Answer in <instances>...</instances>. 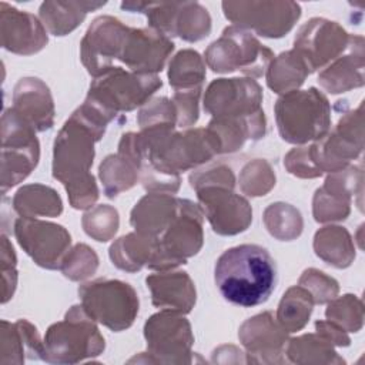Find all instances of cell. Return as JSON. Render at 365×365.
Masks as SVG:
<instances>
[{
    "instance_id": "cell-19",
    "label": "cell",
    "mask_w": 365,
    "mask_h": 365,
    "mask_svg": "<svg viewBox=\"0 0 365 365\" xmlns=\"http://www.w3.org/2000/svg\"><path fill=\"white\" fill-rule=\"evenodd\" d=\"M173 50V40L158 30L130 27L118 61L137 74H158Z\"/></svg>"
},
{
    "instance_id": "cell-4",
    "label": "cell",
    "mask_w": 365,
    "mask_h": 365,
    "mask_svg": "<svg viewBox=\"0 0 365 365\" xmlns=\"http://www.w3.org/2000/svg\"><path fill=\"white\" fill-rule=\"evenodd\" d=\"M43 341V361L50 364H77L100 355L106 348L96 321L81 304L73 305L63 321L50 325Z\"/></svg>"
},
{
    "instance_id": "cell-1",
    "label": "cell",
    "mask_w": 365,
    "mask_h": 365,
    "mask_svg": "<svg viewBox=\"0 0 365 365\" xmlns=\"http://www.w3.org/2000/svg\"><path fill=\"white\" fill-rule=\"evenodd\" d=\"M215 285L230 304L251 308L268 301L277 285V265L271 254L257 244L225 250L214 267Z\"/></svg>"
},
{
    "instance_id": "cell-2",
    "label": "cell",
    "mask_w": 365,
    "mask_h": 365,
    "mask_svg": "<svg viewBox=\"0 0 365 365\" xmlns=\"http://www.w3.org/2000/svg\"><path fill=\"white\" fill-rule=\"evenodd\" d=\"M101 137L71 114L60 128L53 145V177L58 180L76 210H90L98 198L94 175V144Z\"/></svg>"
},
{
    "instance_id": "cell-29",
    "label": "cell",
    "mask_w": 365,
    "mask_h": 365,
    "mask_svg": "<svg viewBox=\"0 0 365 365\" xmlns=\"http://www.w3.org/2000/svg\"><path fill=\"white\" fill-rule=\"evenodd\" d=\"M157 250V238L130 232L115 240L108 251L113 264L127 272L140 271L147 267Z\"/></svg>"
},
{
    "instance_id": "cell-33",
    "label": "cell",
    "mask_w": 365,
    "mask_h": 365,
    "mask_svg": "<svg viewBox=\"0 0 365 365\" xmlns=\"http://www.w3.org/2000/svg\"><path fill=\"white\" fill-rule=\"evenodd\" d=\"M314 305L312 295L304 287L294 285L284 292L275 319L288 334L301 331L308 324Z\"/></svg>"
},
{
    "instance_id": "cell-6",
    "label": "cell",
    "mask_w": 365,
    "mask_h": 365,
    "mask_svg": "<svg viewBox=\"0 0 365 365\" xmlns=\"http://www.w3.org/2000/svg\"><path fill=\"white\" fill-rule=\"evenodd\" d=\"M204 57L214 73L241 71L247 77L258 78L265 74L275 56L251 31L228 26L222 30L220 38L208 46Z\"/></svg>"
},
{
    "instance_id": "cell-31",
    "label": "cell",
    "mask_w": 365,
    "mask_h": 365,
    "mask_svg": "<svg viewBox=\"0 0 365 365\" xmlns=\"http://www.w3.org/2000/svg\"><path fill=\"white\" fill-rule=\"evenodd\" d=\"M13 210L24 218L58 217L63 201L56 190L43 184H29L17 190L13 197Z\"/></svg>"
},
{
    "instance_id": "cell-44",
    "label": "cell",
    "mask_w": 365,
    "mask_h": 365,
    "mask_svg": "<svg viewBox=\"0 0 365 365\" xmlns=\"http://www.w3.org/2000/svg\"><path fill=\"white\" fill-rule=\"evenodd\" d=\"M298 285L304 287L312 295L314 302L319 305L328 304L339 292L338 281L315 268L305 269L299 277Z\"/></svg>"
},
{
    "instance_id": "cell-45",
    "label": "cell",
    "mask_w": 365,
    "mask_h": 365,
    "mask_svg": "<svg viewBox=\"0 0 365 365\" xmlns=\"http://www.w3.org/2000/svg\"><path fill=\"white\" fill-rule=\"evenodd\" d=\"M188 180L191 188L195 191L204 187H225L230 190H234L235 187V175L232 170L225 164H217L204 170L194 171Z\"/></svg>"
},
{
    "instance_id": "cell-26",
    "label": "cell",
    "mask_w": 365,
    "mask_h": 365,
    "mask_svg": "<svg viewBox=\"0 0 365 365\" xmlns=\"http://www.w3.org/2000/svg\"><path fill=\"white\" fill-rule=\"evenodd\" d=\"M207 128L215 135L221 154L235 153L242 148L245 141H257L267 133L264 110L251 117L211 118Z\"/></svg>"
},
{
    "instance_id": "cell-23",
    "label": "cell",
    "mask_w": 365,
    "mask_h": 365,
    "mask_svg": "<svg viewBox=\"0 0 365 365\" xmlns=\"http://www.w3.org/2000/svg\"><path fill=\"white\" fill-rule=\"evenodd\" d=\"M145 284L157 308L188 314L195 305V285L185 271H158L148 275Z\"/></svg>"
},
{
    "instance_id": "cell-47",
    "label": "cell",
    "mask_w": 365,
    "mask_h": 365,
    "mask_svg": "<svg viewBox=\"0 0 365 365\" xmlns=\"http://www.w3.org/2000/svg\"><path fill=\"white\" fill-rule=\"evenodd\" d=\"M284 165L289 174L299 178H317L322 175L311 160L308 145H297L288 151L284 157Z\"/></svg>"
},
{
    "instance_id": "cell-14",
    "label": "cell",
    "mask_w": 365,
    "mask_h": 365,
    "mask_svg": "<svg viewBox=\"0 0 365 365\" xmlns=\"http://www.w3.org/2000/svg\"><path fill=\"white\" fill-rule=\"evenodd\" d=\"M349 37L336 21L312 17L298 29L294 50L302 57L309 73H314L339 57L346 50Z\"/></svg>"
},
{
    "instance_id": "cell-42",
    "label": "cell",
    "mask_w": 365,
    "mask_h": 365,
    "mask_svg": "<svg viewBox=\"0 0 365 365\" xmlns=\"http://www.w3.org/2000/svg\"><path fill=\"white\" fill-rule=\"evenodd\" d=\"M140 130L164 128L177 125V111L171 100L167 97H155L148 100L137 114Z\"/></svg>"
},
{
    "instance_id": "cell-30",
    "label": "cell",
    "mask_w": 365,
    "mask_h": 365,
    "mask_svg": "<svg viewBox=\"0 0 365 365\" xmlns=\"http://www.w3.org/2000/svg\"><path fill=\"white\" fill-rule=\"evenodd\" d=\"M314 251L327 264L346 268L355 259V244L346 228L327 225L314 235Z\"/></svg>"
},
{
    "instance_id": "cell-35",
    "label": "cell",
    "mask_w": 365,
    "mask_h": 365,
    "mask_svg": "<svg viewBox=\"0 0 365 365\" xmlns=\"http://www.w3.org/2000/svg\"><path fill=\"white\" fill-rule=\"evenodd\" d=\"M98 177L103 182L104 192L108 198L117 197L120 192L133 188L140 177V170L124 155L110 154L107 155L100 167Z\"/></svg>"
},
{
    "instance_id": "cell-28",
    "label": "cell",
    "mask_w": 365,
    "mask_h": 365,
    "mask_svg": "<svg viewBox=\"0 0 365 365\" xmlns=\"http://www.w3.org/2000/svg\"><path fill=\"white\" fill-rule=\"evenodd\" d=\"M24 354L33 359H43L44 341L40 338L37 328L27 319H19L14 324L1 321V362L24 361Z\"/></svg>"
},
{
    "instance_id": "cell-17",
    "label": "cell",
    "mask_w": 365,
    "mask_h": 365,
    "mask_svg": "<svg viewBox=\"0 0 365 365\" xmlns=\"http://www.w3.org/2000/svg\"><path fill=\"white\" fill-rule=\"evenodd\" d=\"M362 165H348L331 173L324 185L318 188L312 200V215L317 222L344 221L351 212V200L356 194L362 197Z\"/></svg>"
},
{
    "instance_id": "cell-40",
    "label": "cell",
    "mask_w": 365,
    "mask_h": 365,
    "mask_svg": "<svg viewBox=\"0 0 365 365\" xmlns=\"http://www.w3.org/2000/svg\"><path fill=\"white\" fill-rule=\"evenodd\" d=\"M238 184L245 195L261 197L275 185V173L268 161L255 158L244 165Z\"/></svg>"
},
{
    "instance_id": "cell-7",
    "label": "cell",
    "mask_w": 365,
    "mask_h": 365,
    "mask_svg": "<svg viewBox=\"0 0 365 365\" xmlns=\"http://www.w3.org/2000/svg\"><path fill=\"white\" fill-rule=\"evenodd\" d=\"M84 311L98 324L114 332L130 328L138 314L135 289L120 279L98 278L78 287Z\"/></svg>"
},
{
    "instance_id": "cell-38",
    "label": "cell",
    "mask_w": 365,
    "mask_h": 365,
    "mask_svg": "<svg viewBox=\"0 0 365 365\" xmlns=\"http://www.w3.org/2000/svg\"><path fill=\"white\" fill-rule=\"evenodd\" d=\"M211 31V17L208 10L197 1H182L177 16L174 36L184 41L194 43L205 38Z\"/></svg>"
},
{
    "instance_id": "cell-15",
    "label": "cell",
    "mask_w": 365,
    "mask_h": 365,
    "mask_svg": "<svg viewBox=\"0 0 365 365\" xmlns=\"http://www.w3.org/2000/svg\"><path fill=\"white\" fill-rule=\"evenodd\" d=\"M128 29L113 16H100L88 26L80 43V58L94 78L118 67L115 61L120 58Z\"/></svg>"
},
{
    "instance_id": "cell-49",
    "label": "cell",
    "mask_w": 365,
    "mask_h": 365,
    "mask_svg": "<svg viewBox=\"0 0 365 365\" xmlns=\"http://www.w3.org/2000/svg\"><path fill=\"white\" fill-rule=\"evenodd\" d=\"M1 278H3V298H1V302L6 304L13 297L16 285H17V271H16V268L1 269Z\"/></svg>"
},
{
    "instance_id": "cell-8",
    "label": "cell",
    "mask_w": 365,
    "mask_h": 365,
    "mask_svg": "<svg viewBox=\"0 0 365 365\" xmlns=\"http://www.w3.org/2000/svg\"><path fill=\"white\" fill-rule=\"evenodd\" d=\"M204 212L191 200L180 198V208L168 228L157 238V250L147 265L153 271L174 269L202 247Z\"/></svg>"
},
{
    "instance_id": "cell-41",
    "label": "cell",
    "mask_w": 365,
    "mask_h": 365,
    "mask_svg": "<svg viewBox=\"0 0 365 365\" xmlns=\"http://www.w3.org/2000/svg\"><path fill=\"white\" fill-rule=\"evenodd\" d=\"M86 234L96 241L106 242L114 237L118 230L120 218L114 207L101 204L90 208L81 220Z\"/></svg>"
},
{
    "instance_id": "cell-32",
    "label": "cell",
    "mask_w": 365,
    "mask_h": 365,
    "mask_svg": "<svg viewBox=\"0 0 365 365\" xmlns=\"http://www.w3.org/2000/svg\"><path fill=\"white\" fill-rule=\"evenodd\" d=\"M309 74L305 61L294 48L274 57L265 71L268 87L281 96L298 90Z\"/></svg>"
},
{
    "instance_id": "cell-11",
    "label": "cell",
    "mask_w": 365,
    "mask_h": 365,
    "mask_svg": "<svg viewBox=\"0 0 365 365\" xmlns=\"http://www.w3.org/2000/svg\"><path fill=\"white\" fill-rule=\"evenodd\" d=\"M308 148L312 163L322 174L341 171L358 160L364 150L362 103L345 113L334 130Z\"/></svg>"
},
{
    "instance_id": "cell-12",
    "label": "cell",
    "mask_w": 365,
    "mask_h": 365,
    "mask_svg": "<svg viewBox=\"0 0 365 365\" xmlns=\"http://www.w3.org/2000/svg\"><path fill=\"white\" fill-rule=\"evenodd\" d=\"M184 314L161 309L151 315L144 324V338L147 341V354L151 362L190 364L194 335Z\"/></svg>"
},
{
    "instance_id": "cell-18",
    "label": "cell",
    "mask_w": 365,
    "mask_h": 365,
    "mask_svg": "<svg viewBox=\"0 0 365 365\" xmlns=\"http://www.w3.org/2000/svg\"><path fill=\"white\" fill-rule=\"evenodd\" d=\"M200 207L214 232L237 235L244 232L252 221L250 202L225 187H204L197 190Z\"/></svg>"
},
{
    "instance_id": "cell-16",
    "label": "cell",
    "mask_w": 365,
    "mask_h": 365,
    "mask_svg": "<svg viewBox=\"0 0 365 365\" xmlns=\"http://www.w3.org/2000/svg\"><path fill=\"white\" fill-rule=\"evenodd\" d=\"M262 88L251 77L217 78L204 94V110L212 118L251 117L262 111Z\"/></svg>"
},
{
    "instance_id": "cell-21",
    "label": "cell",
    "mask_w": 365,
    "mask_h": 365,
    "mask_svg": "<svg viewBox=\"0 0 365 365\" xmlns=\"http://www.w3.org/2000/svg\"><path fill=\"white\" fill-rule=\"evenodd\" d=\"M0 34L3 48L20 56L36 54L48 43L40 19L6 1L0 3Z\"/></svg>"
},
{
    "instance_id": "cell-43",
    "label": "cell",
    "mask_w": 365,
    "mask_h": 365,
    "mask_svg": "<svg viewBox=\"0 0 365 365\" xmlns=\"http://www.w3.org/2000/svg\"><path fill=\"white\" fill-rule=\"evenodd\" d=\"M98 267V257L93 248L86 244L74 245L61 262V272L71 281H83L90 278Z\"/></svg>"
},
{
    "instance_id": "cell-24",
    "label": "cell",
    "mask_w": 365,
    "mask_h": 365,
    "mask_svg": "<svg viewBox=\"0 0 365 365\" xmlns=\"http://www.w3.org/2000/svg\"><path fill=\"white\" fill-rule=\"evenodd\" d=\"M11 107L36 131H46L54 125V101L50 88L40 78H20L13 90Z\"/></svg>"
},
{
    "instance_id": "cell-10",
    "label": "cell",
    "mask_w": 365,
    "mask_h": 365,
    "mask_svg": "<svg viewBox=\"0 0 365 365\" xmlns=\"http://www.w3.org/2000/svg\"><path fill=\"white\" fill-rule=\"evenodd\" d=\"M221 7L232 26L267 38L287 36L301 17V6L291 0L222 1Z\"/></svg>"
},
{
    "instance_id": "cell-5",
    "label": "cell",
    "mask_w": 365,
    "mask_h": 365,
    "mask_svg": "<svg viewBox=\"0 0 365 365\" xmlns=\"http://www.w3.org/2000/svg\"><path fill=\"white\" fill-rule=\"evenodd\" d=\"M161 86L157 74H137L118 66L91 81L86 101L113 121L120 113L143 107Z\"/></svg>"
},
{
    "instance_id": "cell-9",
    "label": "cell",
    "mask_w": 365,
    "mask_h": 365,
    "mask_svg": "<svg viewBox=\"0 0 365 365\" xmlns=\"http://www.w3.org/2000/svg\"><path fill=\"white\" fill-rule=\"evenodd\" d=\"M40 160V144L34 127L13 107L1 117V194L23 180L36 168Z\"/></svg>"
},
{
    "instance_id": "cell-39",
    "label": "cell",
    "mask_w": 365,
    "mask_h": 365,
    "mask_svg": "<svg viewBox=\"0 0 365 365\" xmlns=\"http://www.w3.org/2000/svg\"><path fill=\"white\" fill-rule=\"evenodd\" d=\"M325 317L345 332H358L364 325L362 301L354 294L335 297L328 302Z\"/></svg>"
},
{
    "instance_id": "cell-36",
    "label": "cell",
    "mask_w": 365,
    "mask_h": 365,
    "mask_svg": "<svg viewBox=\"0 0 365 365\" xmlns=\"http://www.w3.org/2000/svg\"><path fill=\"white\" fill-rule=\"evenodd\" d=\"M204 78L205 63L195 50H181L171 58L168 64V81L174 90L202 87Z\"/></svg>"
},
{
    "instance_id": "cell-3",
    "label": "cell",
    "mask_w": 365,
    "mask_h": 365,
    "mask_svg": "<svg viewBox=\"0 0 365 365\" xmlns=\"http://www.w3.org/2000/svg\"><path fill=\"white\" fill-rule=\"evenodd\" d=\"M274 111L278 133L289 144L305 145L318 141L331 130L329 101L315 87L282 94Z\"/></svg>"
},
{
    "instance_id": "cell-46",
    "label": "cell",
    "mask_w": 365,
    "mask_h": 365,
    "mask_svg": "<svg viewBox=\"0 0 365 365\" xmlns=\"http://www.w3.org/2000/svg\"><path fill=\"white\" fill-rule=\"evenodd\" d=\"M202 87L188 90H174L173 104L177 111V125L190 127L198 120V101Z\"/></svg>"
},
{
    "instance_id": "cell-37",
    "label": "cell",
    "mask_w": 365,
    "mask_h": 365,
    "mask_svg": "<svg viewBox=\"0 0 365 365\" xmlns=\"http://www.w3.org/2000/svg\"><path fill=\"white\" fill-rule=\"evenodd\" d=\"M268 232L279 241H291L301 235L304 221L301 212L285 202H274L268 205L262 215Z\"/></svg>"
},
{
    "instance_id": "cell-20",
    "label": "cell",
    "mask_w": 365,
    "mask_h": 365,
    "mask_svg": "<svg viewBox=\"0 0 365 365\" xmlns=\"http://www.w3.org/2000/svg\"><path fill=\"white\" fill-rule=\"evenodd\" d=\"M238 338L247 349V362H285L288 332L275 321L272 312L265 311L248 318L238 331Z\"/></svg>"
},
{
    "instance_id": "cell-34",
    "label": "cell",
    "mask_w": 365,
    "mask_h": 365,
    "mask_svg": "<svg viewBox=\"0 0 365 365\" xmlns=\"http://www.w3.org/2000/svg\"><path fill=\"white\" fill-rule=\"evenodd\" d=\"M285 354L295 364H345L334 345L318 334H304L288 339Z\"/></svg>"
},
{
    "instance_id": "cell-22",
    "label": "cell",
    "mask_w": 365,
    "mask_h": 365,
    "mask_svg": "<svg viewBox=\"0 0 365 365\" xmlns=\"http://www.w3.org/2000/svg\"><path fill=\"white\" fill-rule=\"evenodd\" d=\"M364 57V37L351 34L346 50L319 71V86L331 94L362 87L365 84Z\"/></svg>"
},
{
    "instance_id": "cell-50",
    "label": "cell",
    "mask_w": 365,
    "mask_h": 365,
    "mask_svg": "<svg viewBox=\"0 0 365 365\" xmlns=\"http://www.w3.org/2000/svg\"><path fill=\"white\" fill-rule=\"evenodd\" d=\"M0 262H1V269L16 268V262H17L13 245H11V242L9 241V238L4 232L1 234V258H0Z\"/></svg>"
},
{
    "instance_id": "cell-13",
    "label": "cell",
    "mask_w": 365,
    "mask_h": 365,
    "mask_svg": "<svg viewBox=\"0 0 365 365\" xmlns=\"http://www.w3.org/2000/svg\"><path fill=\"white\" fill-rule=\"evenodd\" d=\"M14 237L23 251L41 268L60 269L70 251L71 237L58 224L20 217L14 221Z\"/></svg>"
},
{
    "instance_id": "cell-25",
    "label": "cell",
    "mask_w": 365,
    "mask_h": 365,
    "mask_svg": "<svg viewBox=\"0 0 365 365\" xmlns=\"http://www.w3.org/2000/svg\"><path fill=\"white\" fill-rule=\"evenodd\" d=\"M178 208V197L167 192H148L131 210L130 224L137 232L158 238L173 222Z\"/></svg>"
},
{
    "instance_id": "cell-27",
    "label": "cell",
    "mask_w": 365,
    "mask_h": 365,
    "mask_svg": "<svg viewBox=\"0 0 365 365\" xmlns=\"http://www.w3.org/2000/svg\"><path fill=\"white\" fill-rule=\"evenodd\" d=\"M104 4L106 1L48 0L40 4L38 17L50 34L61 37L76 30L88 11L98 10Z\"/></svg>"
},
{
    "instance_id": "cell-48",
    "label": "cell",
    "mask_w": 365,
    "mask_h": 365,
    "mask_svg": "<svg viewBox=\"0 0 365 365\" xmlns=\"http://www.w3.org/2000/svg\"><path fill=\"white\" fill-rule=\"evenodd\" d=\"M315 329L317 334L321 335L322 338H325L328 342H331L334 346H348L351 344V339L348 336V334L339 328L338 325H335L331 321H317L315 322Z\"/></svg>"
}]
</instances>
